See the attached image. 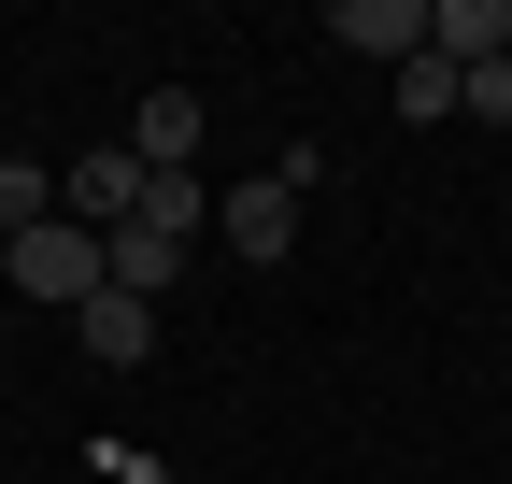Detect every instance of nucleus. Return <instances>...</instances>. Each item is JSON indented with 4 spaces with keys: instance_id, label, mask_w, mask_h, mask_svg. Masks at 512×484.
Masks as SVG:
<instances>
[{
    "instance_id": "nucleus-9",
    "label": "nucleus",
    "mask_w": 512,
    "mask_h": 484,
    "mask_svg": "<svg viewBox=\"0 0 512 484\" xmlns=\"http://www.w3.org/2000/svg\"><path fill=\"white\" fill-rule=\"evenodd\" d=\"M43 214H57V171H43V157H0V242L43 228Z\"/></svg>"
},
{
    "instance_id": "nucleus-7",
    "label": "nucleus",
    "mask_w": 512,
    "mask_h": 484,
    "mask_svg": "<svg viewBox=\"0 0 512 484\" xmlns=\"http://www.w3.org/2000/svg\"><path fill=\"white\" fill-rule=\"evenodd\" d=\"M185 271H200L185 242H157V228H100V285H114V299H171Z\"/></svg>"
},
{
    "instance_id": "nucleus-11",
    "label": "nucleus",
    "mask_w": 512,
    "mask_h": 484,
    "mask_svg": "<svg viewBox=\"0 0 512 484\" xmlns=\"http://www.w3.org/2000/svg\"><path fill=\"white\" fill-rule=\"evenodd\" d=\"M456 114H484V129H512V57H498V72H456Z\"/></svg>"
},
{
    "instance_id": "nucleus-3",
    "label": "nucleus",
    "mask_w": 512,
    "mask_h": 484,
    "mask_svg": "<svg viewBox=\"0 0 512 484\" xmlns=\"http://www.w3.org/2000/svg\"><path fill=\"white\" fill-rule=\"evenodd\" d=\"M57 214H72V228H128V214H143V157H128V143L72 157V171H57Z\"/></svg>"
},
{
    "instance_id": "nucleus-4",
    "label": "nucleus",
    "mask_w": 512,
    "mask_h": 484,
    "mask_svg": "<svg viewBox=\"0 0 512 484\" xmlns=\"http://www.w3.org/2000/svg\"><path fill=\"white\" fill-rule=\"evenodd\" d=\"M427 57L441 72H498L512 57V0H427Z\"/></svg>"
},
{
    "instance_id": "nucleus-6",
    "label": "nucleus",
    "mask_w": 512,
    "mask_h": 484,
    "mask_svg": "<svg viewBox=\"0 0 512 484\" xmlns=\"http://www.w3.org/2000/svg\"><path fill=\"white\" fill-rule=\"evenodd\" d=\"M328 43H356V57H427V0H328Z\"/></svg>"
},
{
    "instance_id": "nucleus-2",
    "label": "nucleus",
    "mask_w": 512,
    "mask_h": 484,
    "mask_svg": "<svg viewBox=\"0 0 512 484\" xmlns=\"http://www.w3.org/2000/svg\"><path fill=\"white\" fill-rule=\"evenodd\" d=\"M214 242H228L242 271H285V257H299V200L256 171V186H228V200H214Z\"/></svg>"
},
{
    "instance_id": "nucleus-10",
    "label": "nucleus",
    "mask_w": 512,
    "mask_h": 484,
    "mask_svg": "<svg viewBox=\"0 0 512 484\" xmlns=\"http://www.w3.org/2000/svg\"><path fill=\"white\" fill-rule=\"evenodd\" d=\"M399 114H413V129H441V114H456V72H441V57H399Z\"/></svg>"
},
{
    "instance_id": "nucleus-1",
    "label": "nucleus",
    "mask_w": 512,
    "mask_h": 484,
    "mask_svg": "<svg viewBox=\"0 0 512 484\" xmlns=\"http://www.w3.org/2000/svg\"><path fill=\"white\" fill-rule=\"evenodd\" d=\"M0 271H15V299H57V314H72V299L100 285V228L43 214V228H15V242H0Z\"/></svg>"
},
{
    "instance_id": "nucleus-5",
    "label": "nucleus",
    "mask_w": 512,
    "mask_h": 484,
    "mask_svg": "<svg viewBox=\"0 0 512 484\" xmlns=\"http://www.w3.org/2000/svg\"><path fill=\"white\" fill-rule=\"evenodd\" d=\"M72 342L100 356V371H143V356H157V299H114V285H86V299H72Z\"/></svg>"
},
{
    "instance_id": "nucleus-8",
    "label": "nucleus",
    "mask_w": 512,
    "mask_h": 484,
    "mask_svg": "<svg viewBox=\"0 0 512 484\" xmlns=\"http://www.w3.org/2000/svg\"><path fill=\"white\" fill-rule=\"evenodd\" d=\"M128 157L143 171H200V86H157L143 114H128Z\"/></svg>"
}]
</instances>
